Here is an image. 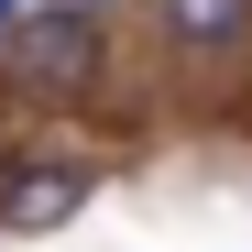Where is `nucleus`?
Wrapping results in <instances>:
<instances>
[{"mask_svg": "<svg viewBox=\"0 0 252 252\" xmlns=\"http://www.w3.org/2000/svg\"><path fill=\"white\" fill-rule=\"evenodd\" d=\"M164 22H176L187 44H230V33L252 22V0H164Z\"/></svg>", "mask_w": 252, "mask_h": 252, "instance_id": "obj_3", "label": "nucleus"}, {"mask_svg": "<svg viewBox=\"0 0 252 252\" xmlns=\"http://www.w3.org/2000/svg\"><path fill=\"white\" fill-rule=\"evenodd\" d=\"M0 55H11L33 88H55V99H66V88H88V77H99V33L77 22V11H44V22H22Z\"/></svg>", "mask_w": 252, "mask_h": 252, "instance_id": "obj_1", "label": "nucleus"}, {"mask_svg": "<svg viewBox=\"0 0 252 252\" xmlns=\"http://www.w3.org/2000/svg\"><path fill=\"white\" fill-rule=\"evenodd\" d=\"M77 208H88V176H77V164H22V176L0 187V220L11 230H55Z\"/></svg>", "mask_w": 252, "mask_h": 252, "instance_id": "obj_2", "label": "nucleus"}, {"mask_svg": "<svg viewBox=\"0 0 252 252\" xmlns=\"http://www.w3.org/2000/svg\"><path fill=\"white\" fill-rule=\"evenodd\" d=\"M11 33H22V0H0V44H11Z\"/></svg>", "mask_w": 252, "mask_h": 252, "instance_id": "obj_4", "label": "nucleus"}]
</instances>
